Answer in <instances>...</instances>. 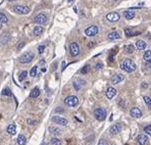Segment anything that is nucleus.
Masks as SVG:
<instances>
[{
  "label": "nucleus",
  "mask_w": 151,
  "mask_h": 145,
  "mask_svg": "<svg viewBox=\"0 0 151 145\" xmlns=\"http://www.w3.org/2000/svg\"><path fill=\"white\" fill-rule=\"evenodd\" d=\"M119 66H120V68L123 71H125L127 73H132V72H134L135 70H136V65L131 59H129V58H127L124 61H121Z\"/></svg>",
  "instance_id": "f257e3e1"
},
{
  "label": "nucleus",
  "mask_w": 151,
  "mask_h": 145,
  "mask_svg": "<svg viewBox=\"0 0 151 145\" xmlns=\"http://www.w3.org/2000/svg\"><path fill=\"white\" fill-rule=\"evenodd\" d=\"M106 114H107L106 111L104 108H101V107H98V108H96L94 111V116L99 122H102V121H104L106 119Z\"/></svg>",
  "instance_id": "f03ea898"
},
{
  "label": "nucleus",
  "mask_w": 151,
  "mask_h": 145,
  "mask_svg": "<svg viewBox=\"0 0 151 145\" xmlns=\"http://www.w3.org/2000/svg\"><path fill=\"white\" fill-rule=\"evenodd\" d=\"M64 103L66 105L69 106V107H74L76 105H78L79 103V98L77 96H74V95H70V96H67L64 99Z\"/></svg>",
  "instance_id": "7ed1b4c3"
},
{
  "label": "nucleus",
  "mask_w": 151,
  "mask_h": 145,
  "mask_svg": "<svg viewBox=\"0 0 151 145\" xmlns=\"http://www.w3.org/2000/svg\"><path fill=\"white\" fill-rule=\"evenodd\" d=\"M34 58V53L33 52H26L24 53L20 57H19V61L21 64H29L33 60Z\"/></svg>",
  "instance_id": "20e7f679"
},
{
  "label": "nucleus",
  "mask_w": 151,
  "mask_h": 145,
  "mask_svg": "<svg viewBox=\"0 0 151 145\" xmlns=\"http://www.w3.org/2000/svg\"><path fill=\"white\" fill-rule=\"evenodd\" d=\"M13 10L17 12V13H19V15H28L30 12V7L28 6H23V5H15L13 7Z\"/></svg>",
  "instance_id": "39448f33"
},
{
  "label": "nucleus",
  "mask_w": 151,
  "mask_h": 145,
  "mask_svg": "<svg viewBox=\"0 0 151 145\" xmlns=\"http://www.w3.org/2000/svg\"><path fill=\"white\" fill-rule=\"evenodd\" d=\"M98 34V27L97 26H90L85 30V35L88 37H93Z\"/></svg>",
  "instance_id": "423d86ee"
},
{
  "label": "nucleus",
  "mask_w": 151,
  "mask_h": 145,
  "mask_svg": "<svg viewBox=\"0 0 151 145\" xmlns=\"http://www.w3.org/2000/svg\"><path fill=\"white\" fill-rule=\"evenodd\" d=\"M46 22H47V16L44 13H39L34 18V23H36L38 25H44Z\"/></svg>",
  "instance_id": "0eeeda50"
},
{
  "label": "nucleus",
  "mask_w": 151,
  "mask_h": 145,
  "mask_svg": "<svg viewBox=\"0 0 151 145\" xmlns=\"http://www.w3.org/2000/svg\"><path fill=\"white\" fill-rule=\"evenodd\" d=\"M69 52L71 54V56H77L80 53V47L78 45V43L76 42H71L69 45Z\"/></svg>",
  "instance_id": "6e6552de"
},
{
  "label": "nucleus",
  "mask_w": 151,
  "mask_h": 145,
  "mask_svg": "<svg viewBox=\"0 0 151 145\" xmlns=\"http://www.w3.org/2000/svg\"><path fill=\"white\" fill-rule=\"evenodd\" d=\"M52 122L54 124H57V125H60V126H67V120H66L64 118L59 116V115L52 116Z\"/></svg>",
  "instance_id": "1a4fd4ad"
},
{
  "label": "nucleus",
  "mask_w": 151,
  "mask_h": 145,
  "mask_svg": "<svg viewBox=\"0 0 151 145\" xmlns=\"http://www.w3.org/2000/svg\"><path fill=\"white\" fill-rule=\"evenodd\" d=\"M119 18H120L119 13L116 12V11H113V12H110V13H108V15L106 16V19H107L108 22H111V23L118 22V20H119Z\"/></svg>",
  "instance_id": "9d476101"
},
{
  "label": "nucleus",
  "mask_w": 151,
  "mask_h": 145,
  "mask_svg": "<svg viewBox=\"0 0 151 145\" xmlns=\"http://www.w3.org/2000/svg\"><path fill=\"white\" fill-rule=\"evenodd\" d=\"M124 80H125V76L121 75V74H116V75H113V76L110 78V82H111L112 84H114V85L120 83V82H123Z\"/></svg>",
  "instance_id": "9b49d317"
},
{
  "label": "nucleus",
  "mask_w": 151,
  "mask_h": 145,
  "mask_svg": "<svg viewBox=\"0 0 151 145\" xmlns=\"http://www.w3.org/2000/svg\"><path fill=\"white\" fill-rule=\"evenodd\" d=\"M121 131V125L120 124H116L109 128V134L110 135H117Z\"/></svg>",
  "instance_id": "f8f14e48"
},
{
  "label": "nucleus",
  "mask_w": 151,
  "mask_h": 145,
  "mask_svg": "<svg viewBox=\"0 0 151 145\" xmlns=\"http://www.w3.org/2000/svg\"><path fill=\"white\" fill-rule=\"evenodd\" d=\"M130 114H131L132 118L138 119V118H141V116H142V112H141V109H139L138 107H133V108L130 111Z\"/></svg>",
  "instance_id": "ddd939ff"
},
{
  "label": "nucleus",
  "mask_w": 151,
  "mask_h": 145,
  "mask_svg": "<svg viewBox=\"0 0 151 145\" xmlns=\"http://www.w3.org/2000/svg\"><path fill=\"white\" fill-rule=\"evenodd\" d=\"M85 84H86V82L84 80H82V79H78L77 82H74L73 83V86H74V88L76 89V91H80L81 90V88L84 86Z\"/></svg>",
  "instance_id": "4468645a"
},
{
  "label": "nucleus",
  "mask_w": 151,
  "mask_h": 145,
  "mask_svg": "<svg viewBox=\"0 0 151 145\" xmlns=\"http://www.w3.org/2000/svg\"><path fill=\"white\" fill-rule=\"evenodd\" d=\"M148 141V137L145 134H140L138 136V143L139 145H146Z\"/></svg>",
  "instance_id": "2eb2a0df"
},
{
  "label": "nucleus",
  "mask_w": 151,
  "mask_h": 145,
  "mask_svg": "<svg viewBox=\"0 0 151 145\" xmlns=\"http://www.w3.org/2000/svg\"><path fill=\"white\" fill-rule=\"evenodd\" d=\"M116 95H117V90L113 87H109L107 89V91H106V97L108 99H112Z\"/></svg>",
  "instance_id": "dca6fc26"
},
{
  "label": "nucleus",
  "mask_w": 151,
  "mask_h": 145,
  "mask_svg": "<svg viewBox=\"0 0 151 145\" xmlns=\"http://www.w3.org/2000/svg\"><path fill=\"white\" fill-rule=\"evenodd\" d=\"M107 39L108 40H118L120 39V35L118 32H110L107 34Z\"/></svg>",
  "instance_id": "f3484780"
},
{
  "label": "nucleus",
  "mask_w": 151,
  "mask_h": 145,
  "mask_svg": "<svg viewBox=\"0 0 151 145\" xmlns=\"http://www.w3.org/2000/svg\"><path fill=\"white\" fill-rule=\"evenodd\" d=\"M146 47H147V44H146L145 41H143V40H138V41L136 42V48L138 49V50H145Z\"/></svg>",
  "instance_id": "a211bd4d"
},
{
  "label": "nucleus",
  "mask_w": 151,
  "mask_h": 145,
  "mask_svg": "<svg viewBox=\"0 0 151 145\" xmlns=\"http://www.w3.org/2000/svg\"><path fill=\"white\" fill-rule=\"evenodd\" d=\"M125 35H126V37H134L136 35H140V33L135 32L133 29L127 28V29H125Z\"/></svg>",
  "instance_id": "6ab92c4d"
},
{
  "label": "nucleus",
  "mask_w": 151,
  "mask_h": 145,
  "mask_svg": "<svg viewBox=\"0 0 151 145\" xmlns=\"http://www.w3.org/2000/svg\"><path fill=\"white\" fill-rule=\"evenodd\" d=\"M135 16H136V13H135L134 10H132V9L127 10V11L124 12V16H125L126 19H132V18L135 17Z\"/></svg>",
  "instance_id": "aec40b11"
},
{
  "label": "nucleus",
  "mask_w": 151,
  "mask_h": 145,
  "mask_svg": "<svg viewBox=\"0 0 151 145\" xmlns=\"http://www.w3.org/2000/svg\"><path fill=\"white\" fill-rule=\"evenodd\" d=\"M6 131H7L8 134H10V135H15V134L17 133V127H16L15 124H10V125H8V127H7Z\"/></svg>",
  "instance_id": "412c9836"
},
{
  "label": "nucleus",
  "mask_w": 151,
  "mask_h": 145,
  "mask_svg": "<svg viewBox=\"0 0 151 145\" xmlns=\"http://www.w3.org/2000/svg\"><path fill=\"white\" fill-rule=\"evenodd\" d=\"M17 141L18 145H26V143H27V139H26V137L24 135H18Z\"/></svg>",
  "instance_id": "4be33fe9"
},
{
  "label": "nucleus",
  "mask_w": 151,
  "mask_h": 145,
  "mask_svg": "<svg viewBox=\"0 0 151 145\" xmlns=\"http://www.w3.org/2000/svg\"><path fill=\"white\" fill-rule=\"evenodd\" d=\"M39 95H40V89L38 87L34 88L33 90H32V92L30 93V97L31 98H37V97H39Z\"/></svg>",
  "instance_id": "5701e85b"
},
{
  "label": "nucleus",
  "mask_w": 151,
  "mask_h": 145,
  "mask_svg": "<svg viewBox=\"0 0 151 145\" xmlns=\"http://www.w3.org/2000/svg\"><path fill=\"white\" fill-rule=\"evenodd\" d=\"M49 132L51 134H54V135H60L62 133V131L57 127H49Z\"/></svg>",
  "instance_id": "b1692460"
},
{
  "label": "nucleus",
  "mask_w": 151,
  "mask_h": 145,
  "mask_svg": "<svg viewBox=\"0 0 151 145\" xmlns=\"http://www.w3.org/2000/svg\"><path fill=\"white\" fill-rule=\"evenodd\" d=\"M44 31V28L43 27H41V26H36L35 28H34V35L35 36H39V35H41L42 33Z\"/></svg>",
  "instance_id": "393cba45"
},
{
  "label": "nucleus",
  "mask_w": 151,
  "mask_h": 145,
  "mask_svg": "<svg viewBox=\"0 0 151 145\" xmlns=\"http://www.w3.org/2000/svg\"><path fill=\"white\" fill-rule=\"evenodd\" d=\"M143 59L146 63H150L151 61V50H146L144 55H143Z\"/></svg>",
  "instance_id": "a878e982"
},
{
  "label": "nucleus",
  "mask_w": 151,
  "mask_h": 145,
  "mask_svg": "<svg viewBox=\"0 0 151 145\" xmlns=\"http://www.w3.org/2000/svg\"><path fill=\"white\" fill-rule=\"evenodd\" d=\"M124 49H125V51L128 52V53H133L135 51V46L133 44H128V45H126V46L124 47Z\"/></svg>",
  "instance_id": "bb28decb"
},
{
  "label": "nucleus",
  "mask_w": 151,
  "mask_h": 145,
  "mask_svg": "<svg viewBox=\"0 0 151 145\" xmlns=\"http://www.w3.org/2000/svg\"><path fill=\"white\" fill-rule=\"evenodd\" d=\"M27 76H28V72H27V71H23V72L19 74V76H18V80L20 81V82H23V81L27 78Z\"/></svg>",
  "instance_id": "cd10ccee"
},
{
  "label": "nucleus",
  "mask_w": 151,
  "mask_h": 145,
  "mask_svg": "<svg viewBox=\"0 0 151 145\" xmlns=\"http://www.w3.org/2000/svg\"><path fill=\"white\" fill-rule=\"evenodd\" d=\"M7 22H8L7 16H5L3 12H0V23H2V24H7Z\"/></svg>",
  "instance_id": "c85d7f7f"
},
{
  "label": "nucleus",
  "mask_w": 151,
  "mask_h": 145,
  "mask_svg": "<svg viewBox=\"0 0 151 145\" xmlns=\"http://www.w3.org/2000/svg\"><path fill=\"white\" fill-rule=\"evenodd\" d=\"M2 95H3V96H11V95H12L11 90H10V89H8V88L3 89V90H2Z\"/></svg>",
  "instance_id": "c756f323"
},
{
  "label": "nucleus",
  "mask_w": 151,
  "mask_h": 145,
  "mask_svg": "<svg viewBox=\"0 0 151 145\" xmlns=\"http://www.w3.org/2000/svg\"><path fill=\"white\" fill-rule=\"evenodd\" d=\"M50 142L52 145H61V140L58 138H52Z\"/></svg>",
  "instance_id": "7c9ffc66"
},
{
  "label": "nucleus",
  "mask_w": 151,
  "mask_h": 145,
  "mask_svg": "<svg viewBox=\"0 0 151 145\" xmlns=\"http://www.w3.org/2000/svg\"><path fill=\"white\" fill-rule=\"evenodd\" d=\"M143 99H144L145 103L147 104L148 108H150V109H151V98H150V97H149V96H144V97H143Z\"/></svg>",
  "instance_id": "2f4dec72"
},
{
  "label": "nucleus",
  "mask_w": 151,
  "mask_h": 145,
  "mask_svg": "<svg viewBox=\"0 0 151 145\" xmlns=\"http://www.w3.org/2000/svg\"><path fill=\"white\" fill-rule=\"evenodd\" d=\"M89 70H90V65H84L82 68H81V73H82L83 75H86V74L89 72Z\"/></svg>",
  "instance_id": "473e14b6"
},
{
  "label": "nucleus",
  "mask_w": 151,
  "mask_h": 145,
  "mask_svg": "<svg viewBox=\"0 0 151 145\" xmlns=\"http://www.w3.org/2000/svg\"><path fill=\"white\" fill-rule=\"evenodd\" d=\"M37 70H38V66L37 65H35L32 67V70H31V72H30V76L31 77H36V75H37Z\"/></svg>",
  "instance_id": "72a5a7b5"
},
{
  "label": "nucleus",
  "mask_w": 151,
  "mask_h": 145,
  "mask_svg": "<svg viewBox=\"0 0 151 145\" xmlns=\"http://www.w3.org/2000/svg\"><path fill=\"white\" fill-rule=\"evenodd\" d=\"M103 67V64L100 63V61H97L95 65H94V70H96V71H98V70H101Z\"/></svg>",
  "instance_id": "f704fd0d"
},
{
  "label": "nucleus",
  "mask_w": 151,
  "mask_h": 145,
  "mask_svg": "<svg viewBox=\"0 0 151 145\" xmlns=\"http://www.w3.org/2000/svg\"><path fill=\"white\" fill-rule=\"evenodd\" d=\"M144 132H145L146 134H148V135H151V125L146 126V127L144 128Z\"/></svg>",
  "instance_id": "c9c22d12"
},
{
  "label": "nucleus",
  "mask_w": 151,
  "mask_h": 145,
  "mask_svg": "<svg viewBox=\"0 0 151 145\" xmlns=\"http://www.w3.org/2000/svg\"><path fill=\"white\" fill-rule=\"evenodd\" d=\"M44 50H45V45H40L39 47H38V52L41 54V53H43L44 52Z\"/></svg>",
  "instance_id": "e433bc0d"
},
{
  "label": "nucleus",
  "mask_w": 151,
  "mask_h": 145,
  "mask_svg": "<svg viewBox=\"0 0 151 145\" xmlns=\"http://www.w3.org/2000/svg\"><path fill=\"white\" fill-rule=\"evenodd\" d=\"M98 145H109V144H108V142H107L106 140H104V139H100L99 142H98Z\"/></svg>",
  "instance_id": "4c0bfd02"
},
{
  "label": "nucleus",
  "mask_w": 151,
  "mask_h": 145,
  "mask_svg": "<svg viewBox=\"0 0 151 145\" xmlns=\"http://www.w3.org/2000/svg\"><path fill=\"white\" fill-rule=\"evenodd\" d=\"M118 104H119V105H120L123 108H125V106H126V101H125L124 99H120V101L118 102Z\"/></svg>",
  "instance_id": "58836bf2"
},
{
  "label": "nucleus",
  "mask_w": 151,
  "mask_h": 145,
  "mask_svg": "<svg viewBox=\"0 0 151 145\" xmlns=\"http://www.w3.org/2000/svg\"><path fill=\"white\" fill-rule=\"evenodd\" d=\"M25 46V42H20L18 45H17V50H21L23 49V47Z\"/></svg>",
  "instance_id": "ea45409f"
},
{
  "label": "nucleus",
  "mask_w": 151,
  "mask_h": 145,
  "mask_svg": "<svg viewBox=\"0 0 151 145\" xmlns=\"http://www.w3.org/2000/svg\"><path fill=\"white\" fill-rule=\"evenodd\" d=\"M142 87H143L144 89H146V88L148 87V84H147V83H143V84H142Z\"/></svg>",
  "instance_id": "a19ab883"
},
{
  "label": "nucleus",
  "mask_w": 151,
  "mask_h": 145,
  "mask_svg": "<svg viewBox=\"0 0 151 145\" xmlns=\"http://www.w3.org/2000/svg\"><path fill=\"white\" fill-rule=\"evenodd\" d=\"M28 123L30 124V125H34V123H36L35 121H32V120H28Z\"/></svg>",
  "instance_id": "79ce46f5"
},
{
  "label": "nucleus",
  "mask_w": 151,
  "mask_h": 145,
  "mask_svg": "<svg viewBox=\"0 0 151 145\" xmlns=\"http://www.w3.org/2000/svg\"><path fill=\"white\" fill-rule=\"evenodd\" d=\"M64 67H66V63H64V61H62V67H61V71H63V70H64Z\"/></svg>",
  "instance_id": "37998d69"
},
{
  "label": "nucleus",
  "mask_w": 151,
  "mask_h": 145,
  "mask_svg": "<svg viewBox=\"0 0 151 145\" xmlns=\"http://www.w3.org/2000/svg\"><path fill=\"white\" fill-rule=\"evenodd\" d=\"M93 45H94V42H91V43H89V44H88V47H92Z\"/></svg>",
  "instance_id": "c03bdc74"
},
{
  "label": "nucleus",
  "mask_w": 151,
  "mask_h": 145,
  "mask_svg": "<svg viewBox=\"0 0 151 145\" xmlns=\"http://www.w3.org/2000/svg\"><path fill=\"white\" fill-rule=\"evenodd\" d=\"M147 66H148L149 68H151V61L150 63H147Z\"/></svg>",
  "instance_id": "a18cd8bd"
},
{
  "label": "nucleus",
  "mask_w": 151,
  "mask_h": 145,
  "mask_svg": "<svg viewBox=\"0 0 151 145\" xmlns=\"http://www.w3.org/2000/svg\"><path fill=\"white\" fill-rule=\"evenodd\" d=\"M67 1H68V2H73L74 0H67Z\"/></svg>",
  "instance_id": "49530a36"
},
{
  "label": "nucleus",
  "mask_w": 151,
  "mask_h": 145,
  "mask_svg": "<svg viewBox=\"0 0 151 145\" xmlns=\"http://www.w3.org/2000/svg\"><path fill=\"white\" fill-rule=\"evenodd\" d=\"M6 1H9V2H11V1H15V0H6Z\"/></svg>",
  "instance_id": "de8ad7c7"
},
{
  "label": "nucleus",
  "mask_w": 151,
  "mask_h": 145,
  "mask_svg": "<svg viewBox=\"0 0 151 145\" xmlns=\"http://www.w3.org/2000/svg\"><path fill=\"white\" fill-rule=\"evenodd\" d=\"M42 145H47L46 143H42Z\"/></svg>",
  "instance_id": "09e8293b"
},
{
  "label": "nucleus",
  "mask_w": 151,
  "mask_h": 145,
  "mask_svg": "<svg viewBox=\"0 0 151 145\" xmlns=\"http://www.w3.org/2000/svg\"><path fill=\"white\" fill-rule=\"evenodd\" d=\"M112 1H118V0H112Z\"/></svg>",
  "instance_id": "8fccbe9b"
}]
</instances>
